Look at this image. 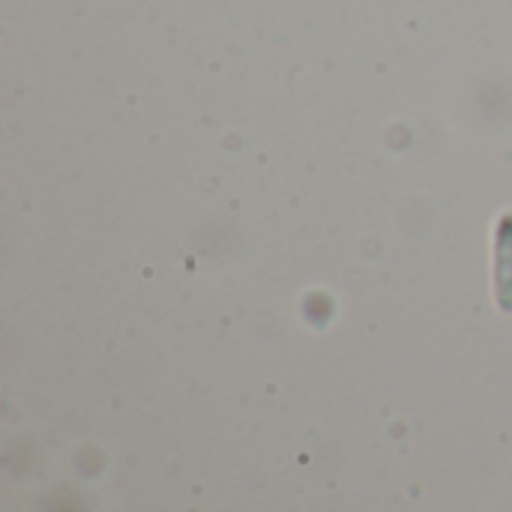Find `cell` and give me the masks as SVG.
<instances>
[{
	"label": "cell",
	"mask_w": 512,
	"mask_h": 512,
	"mask_svg": "<svg viewBox=\"0 0 512 512\" xmlns=\"http://www.w3.org/2000/svg\"><path fill=\"white\" fill-rule=\"evenodd\" d=\"M498 297L501 306L512 309V216H504L498 225Z\"/></svg>",
	"instance_id": "cell-1"
}]
</instances>
